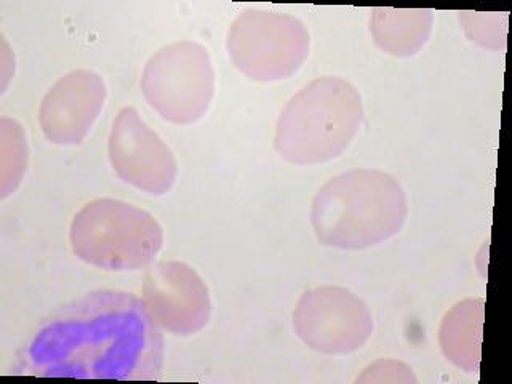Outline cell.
I'll return each mask as SVG.
<instances>
[{
	"mask_svg": "<svg viewBox=\"0 0 512 384\" xmlns=\"http://www.w3.org/2000/svg\"><path fill=\"white\" fill-rule=\"evenodd\" d=\"M164 338L133 293L96 290L44 320L16 356L13 375L77 380H157Z\"/></svg>",
	"mask_w": 512,
	"mask_h": 384,
	"instance_id": "1",
	"label": "cell"
},
{
	"mask_svg": "<svg viewBox=\"0 0 512 384\" xmlns=\"http://www.w3.org/2000/svg\"><path fill=\"white\" fill-rule=\"evenodd\" d=\"M362 119L356 90L336 77L314 80L288 103L277 124L276 149L292 164H319L348 148Z\"/></svg>",
	"mask_w": 512,
	"mask_h": 384,
	"instance_id": "2",
	"label": "cell"
},
{
	"mask_svg": "<svg viewBox=\"0 0 512 384\" xmlns=\"http://www.w3.org/2000/svg\"><path fill=\"white\" fill-rule=\"evenodd\" d=\"M72 252L104 271L148 266L162 248V228L151 213L116 199H96L80 208L69 231Z\"/></svg>",
	"mask_w": 512,
	"mask_h": 384,
	"instance_id": "3",
	"label": "cell"
},
{
	"mask_svg": "<svg viewBox=\"0 0 512 384\" xmlns=\"http://www.w3.org/2000/svg\"><path fill=\"white\" fill-rule=\"evenodd\" d=\"M388 186L386 176L368 170L343 173L328 181L312 205V224L319 240L330 247L364 248L388 236Z\"/></svg>",
	"mask_w": 512,
	"mask_h": 384,
	"instance_id": "4",
	"label": "cell"
},
{
	"mask_svg": "<svg viewBox=\"0 0 512 384\" xmlns=\"http://www.w3.org/2000/svg\"><path fill=\"white\" fill-rule=\"evenodd\" d=\"M146 100L164 119L192 124L207 112L215 72L207 50L192 42L168 45L152 56L141 79Z\"/></svg>",
	"mask_w": 512,
	"mask_h": 384,
	"instance_id": "5",
	"label": "cell"
},
{
	"mask_svg": "<svg viewBox=\"0 0 512 384\" xmlns=\"http://www.w3.org/2000/svg\"><path fill=\"white\" fill-rule=\"evenodd\" d=\"M228 48L240 71L271 82L298 71L309 53V36L293 16L245 12L232 24Z\"/></svg>",
	"mask_w": 512,
	"mask_h": 384,
	"instance_id": "6",
	"label": "cell"
},
{
	"mask_svg": "<svg viewBox=\"0 0 512 384\" xmlns=\"http://www.w3.org/2000/svg\"><path fill=\"white\" fill-rule=\"evenodd\" d=\"M296 333L325 354L356 351L372 330L365 304L348 290L322 287L306 293L293 312Z\"/></svg>",
	"mask_w": 512,
	"mask_h": 384,
	"instance_id": "7",
	"label": "cell"
},
{
	"mask_svg": "<svg viewBox=\"0 0 512 384\" xmlns=\"http://www.w3.org/2000/svg\"><path fill=\"white\" fill-rule=\"evenodd\" d=\"M109 160L120 180L152 196L165 194L176 178V162L167 144L133 108H124L112 124Z\"/></svg>",
	"mask_w": 512,
	"mask_h": 384,
	"instance_id": "8",
	"label": "cell"
},
{
	"mask_svg": "<svg viewBox=\"0 0 512 384\" xmlns=\"http://www.w3.org/2000/svg\"><path fill=\"white\" fill-rule=\"evenodd\" d=\"M143 301L159 327L192 335L208 324L212 303L204 280L188 264L159 263L144 277Z\"/></svg>",
	"mask_w": 512,
	"mask_h": 384,
	"instance_id": "9",
	"label": "cell"
},
{
	"mask_svg": "<svg viewBox=\"0 0 512 384\" xmlns=\"http://www.w3.org/2000/svg\"><path fill=\"white\" fill-rule=\"evenodd\" d=\"M106 85L96 72L77 69L61 77L40 104L39 124L45 138L60 146L85 140L103 111Z\"/></svg>",
	"mask_w": 512,
	"mask_h": 384,
	"instance_id": "10",
	"label": "cell"
},
{
	"mask_svg": "<svg viewBox=\"0 0 512 384\" xmlns=\"http://www.w3.org/2000/svg\"><path fill=\"white\" fill-rule=\"evenodd\" d=\"M0 136H2L0 191H2V197H7L10 192L18 188L23 178L24 170L28 165V144H26L21 125L7 117L0 120Z\"/></svg>",
	"mask_w": 512,
	"mask_h": 384,
	"instance_id": "11",
	"label": "cell"
}]
</instances>
